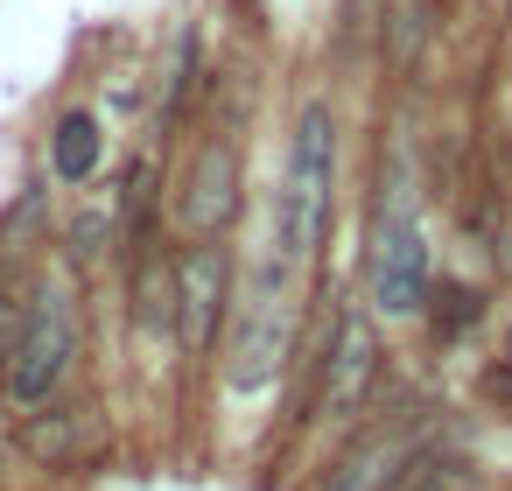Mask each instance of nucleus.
<instances>
[{"label":"nucleus","mask_w":512,"mask_h":491,"mask_svg":"<svg viewBox=\"0 0 512 491\" xmlns=\"http://www.w3.org/2000/svg\"><path fill=\"white\" fill-rule=\"evenodd\" d=\"M295 323H302V281H295V260L288 253H260V267L246 274V302L232 316V358H225V379L239 393H260L288 351H295Z\"/></svg>","instance_id":"1"},{"label":"nucleus","mask_w":512,"mask_h":491,"mask_svg":"<svg viewBox=\"0 0 512 491\" xmlns=\"http://www.w3.org/2000/svg\"><path fill=\"white\" fill-rule=\"evenodd\" d=\"M330 183H337V120H330V106H302L288 169H281V197H274V253H288L295 267L330 232Z\"/></svg>","instance_id":"2"},{"label":"nucleus","mask_w":512,"mask_h":491,"mask_svg":"<svg viewBox=\"0 0 512 491\" xmlns=\"http://www.w3.org/2000/svg\"><path fill=\"white\" fill-rule=\"evenodd\" d=\"M372 302L379 316H421L428 309V239L414 218V190L400 162L386 169L379 190V225H372Z\"/></svg>","instance_id":"3"},{"label":"nucleus","mask_w":512,"mask_h":491,"mask_svg":"<svg viewBox=\"0 0 512 491\" xmlns=\"http://www.w3.org/2000/svg\"><path fill=\"white\" fill-rule=\"evenodd\" d=\"M71 351H78L71 295H64V281H36L29 288V309H22V337H15L8 365H0V379H8V393L22 407H43L57 393V379L71 372Z\"/></svg>","instance_id":"4"},{"label":"nucleus","mask_w":512,"mask_h":491,"mask_svg":"<svg viewBox=\"0 0 512 491\" xmlns=\"http://www.w3.org/2000/svg\"><path fill=\"white\" fill-rule=\"evenodd\" d=\"M414 463H421V414L414 421H372L330 456L323 491H393V484H407Z\"/></svg>","instance_id":"5"},{"label":"nucleus","mask_w":512,"mask_h":491,"mask_svg":"<svg viewBox=\"0 0 512 491\" xmlns=\"http://www.w3.org/2000/svg\"><path fill=\"white\" fill-rule=\"evenodd\" d=\"M169 288H176V337H183V351H211L218 323H225V302H232V253L218 239L183 246Z\"/></svg>","instance_id":"6"},{"label":"nucleus","mask_w":512,"mask_h":491,"mask_svg":"<svg viewBox=\"0 0 512 491\" xmlns=\"http://www.w3.org/2000/svg\"><path fill=\"white\" fill-rule=\"evenodd\" d=\"M239 218V148L225 134H211L190 169H183V190H176V225L190 239H218L225 225Z\"/></svg>","instance_id":"7"},{"label":"nucleus","mask_w":512,"mask_h":491,"mask_svg":"<svg viewBox=\"0 0 512 491\" xmlns=\"http://www.w3.org/2000/svg\"><path fill=\"white\" fill-rule=\"evenodd\" d=\"M372 379H379V330L351 309L337 323V337H330V358H323V414L330 421H351L365 407Z\"/></svg>","instance_id":"8"},{"label":"nucleus","mask_w":512,"mask_h":491,"mask_svg":"<svg viewBox=\"0 0 512 491\" xmlns=\"http://www.w3.org/2000/svg\"><path fill=\"white\" fill-rule=\"evenodd\" d=\"M99 442H106V428H99V414H92V407H64V414H43V421H29V428H22V449H29L36 463H50V470L85 463Z\"/></svg>","instance_id":"9"},{"label":"nucleus","mask_w":512,"mask_h":491,"mask_svg":"<svg viewBox=\"0 0 512 491\" xmlns=\"http://www.w3.org/2000/svg\"><path fill=\"white\" fill-rule=\"evenodd\" d=\"M428 29H435V8H428V0H386V22H379V36H386V71H414L421 50H428Z\"/></svg>","instance_id":"10"},{"label":"nucleus","mask_w":512,"mask_h":491,"mask_svg":"<svg viewBox=\"0 0 512 491\" xmlns=\"http://www.w3.org/2000/svg\"><path fill=\"white\" fill-rule=\"evenodd\" d=\"M92 169H99V120L92 113H64V127H57V176L85 183Z\"/></svg>","instance_id":"11"},{"label":"nucleus","mask_w":512,"mask_h":491,"mask_svg":"<svg viewBox=\"0 0 512 491\" xmlns=\"http://www.w3.org/2000/svg\"><path fill=\"white\" fill-rule=\"evenodd\" d=\"M393 491H470V470H456V463H414L407 484H393Z\"/></svg>","instance_id":"12"},{"label":"nucleus","mask_w":512,"mask_h":491,"mask_svg":"<svg viewBox=\"0 0 512 491\" xmlns=\"http://www.w3.org/2000/svg\"><path fill=\"white\" fill-rule=\"evenodd\" d=\"M435 302H442V316H435L442 337H456L463 323H477V295H470V288H435Z\"/></svg>","instance_id":"13"},{"label":"nucleus","mask_w":512,"mask_h":491,"mask_svg":"<svg viewBox=\"0 0 512 491\" xmlns=\"http://www.w3.org/2000/svg\"><path fill=\"white\" fill-rule=\"evenodd\" d=\"M22 295L15 288H0V365H8V351H15V337H22Z\"/></svg>","instance_id":"14"},{"label":"nucleus","mask_w":512,"mask_h":491,"mask_svg":"<svg viewBox=\"0 0 512 491\" xmlns=\"http://www.w3.org/2000/svg\"><path fill=\"white\" fill-rule=\"evenodd\" d=\"M505 365H512V351H505Z\"/></svg>","instance_id":"15"}]
</instances>
